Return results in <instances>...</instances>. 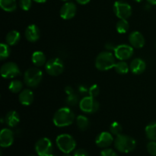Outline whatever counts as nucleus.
Wrapping results in <instances>:
<instances>
[{
    "label": "nucleus",
    "instance_id": "obj_16",
    "mask_svg": "<svg viewBox=\"0 0 156 156\" xmlns=\"http://www.w3.org/2000/svg\"><path fill=\"white\" fill-rule=\"evenodd\" d=\"M129 44L134 48H143L145 45V38L139 31H133L129 36Z\"/></svg>",
    "mask_w": 156,
    "mask_h": 156
},
{
    "label": "nucleus",
    "instance_id": "obj_22",
    "mask_svg": "<svg viewBox=\"0 0 156 156\" xmlns=\"http://www.w3.org/2000/svg\"><path fill=\"white\" fill-rule=\"evenodd\" d=\"M31 60L34 65L37 67H40L44 66L46 63V56L43 52L35 51L32 54Z\"/></svg>",
    "mask_w": 156,
    "mask_h": 156
},
{
    "label": "nucleus",
    "instance_id": "obj_3",
    "mask_svg": "<svg viewBox=\"0 0 156 156\" xmlns=\"http://www.w3.org/2000/svg\"><path fill=\"white\" fill-rule=\"evenodd\" d=\"M116 56L111 52H101L95 59V67L100 71H107L114 68Z\"/></svg>",
    "mask_w": 156,
    "mask_h": 156
},
{
    "label": "nucleus",
    "instance_id": "obj_5",
    "mask_svg": "<svg viewBox=\"0 0 156 156\" xmlns=\"http://www.w3.org/2000/svg\"><path fill=\"white\" fill-rule=\"evenodd\" d=\"M43 79V73L37 67H32L25 72L24 76V82L27 86L30 88H36L40 85Z\"/></svg>",
    "mask_w": 156,
    "mask_h": 156
},
{
    "label": "nucleus",
    "instance_id": "obj_14",
    "mask_svg": "<svg viewBox=\"0 0 156 156\" xmlns=\"http://www.w3.org/2000/svg\"><path fill=\"white\" fill-rule=\"evenodd\" d=\"M14 143V133L12 130L4 128L0 133V146L2 148H8Z\"/></svg>",
    "mask_w": 156,
    "mask_h": 156
},
{
    "label": "nucleus",
    "instance_id": "obj_19",
    "mask_svg": "<svg viewBox=\"0 0 156 156\" xmlns=\"http://www.w3.org/2000/svg\"><path fill=\"white\" fill-rule=\"evenodd\" d=\"M65 92L67 94L66 102L69 106H76L79 103V97L75 93L74 90L71 86H66L65 88Z\"/></svg>",
    "mask_w": 156,
    "mask_h": 156
},
{
    "label": "nucleus",
    "instance_id": "obj_38",
    "mask_svg": "<svg viewBox=\"0 0 156 156\" xmlns=\"http://www.w3.org/2000/svg\"><path fill=\"white\" fill-rule=\"evenodd\" d=\"M116 47H117V46H116ZM116 47H115V46L113 45L112 44H108L106 45V48L108 49V50H115Z\"/></svg>",
    "mask_w": 156,
    "mask_h": 156
},
{
    "label": "nucleus",
    "instance_id": "obj_27",
    "mask_svg": "<svg viewBox=\"0 0 156 156\" xmlns=\"http://www.w3.org/2000/svg\"><path fill=\"white\" fill-rule=\"evenodd\" d=\"M129 23L126 19H120L116 24V29L120 34H125L129 30Z\"/></svg>",
    "mask_w": 156,
    "mask_h": 156
},
{
    "label": "nucleus",
    "instance_id": "obj_29",
    "mask_svg": "<svg viewBox=\"0 0 156 156\" xmlns=\"http://www.w3.org/2000/svg\"><path fill=\"white\" fill-rule=\"evenodd\" d=\"M10 53L11 50L9 44L2 43L0 44V59L4 60L5 59H7L10 56Z\"/></svg>",
    "mask_w": 156,
    "mask_h": 156
},
{
    "label": "nucleus",
    "instance_id": "obj_18",
    "mask_svg": "<svg viewBox=\"0 0 156 156\" xmlns=\"http://www.w3.org/2000/svg\"><path fill=\"white\" fill-rule=\"evenodd\" d=\"M34 93L30 89H24L20 92L18 99L20 103L24 106H29L34 101Z\"/></svg>",
    "mask_w": 156,
    "mask_h": 156
},
{
    "label": "nucleus",
    "instance_id": "obj_36",
    "mask_svg": "<svg viewBox=\"0 0 156 156\" xmlns=\"http://www.w3.org/2000/svg\"><path fill=\"white\" fill-rule=\"evenodd\" d=\"M79 91H80L81 94H86L87 92H88V89H87L86 87L83 86V85H81V86L79 87Z\"/></svg>",
    "mask_w": 156,
    "mask_h": 156
},
{
    "label": "nucleus",
    "instance_id": "obj_12",
    "mask_svg": "<svg viewBox=\"0 0 156 156\" xmlns=\"http://www.w3.org/2000/svg\"><path fill=\"white\" fill-rule=\"evenodd\" d=\"M76 12H77V8H76V5L73 2H67L61 7L60 11H59V15L62 19L69 20L74 18Z\"/></svg>",
    "mask_w": 156,
    "mask_h": 156
},
{
    "label": "nucleus",
    "instance_id": "obj_41",
    "mask_svg": "<svg viewBox=\"0 0 156 156\" xmlns=\"http://www.w3.org/2000/svg\"><path fill=\"white\" fill-rule=\"evenodd\" d=\"M134 1H136V2H142L143 0H134Z\"/></svg>",
    "mask_w": 156,
    "mask_h": 156
},
{
    "label": "nucleus",
    "instance_id": "obj_40",
    "mask_svg": "<svg viewBox=\"0 0 156 156\" xmlns=\"http://www.w3.org/2000/svg\"><path fill=\"white\" fill-rule=\"evenodd\" d=\"M33 1L36 2L37 3H44L47 1V0H33Z\"/></svg>",
    "mask_w": 156,
    "mask_h": 156
},
{
    "label": "nucleus",
    "instance_id": "obj_17",
    "mask_svg": "<svg viewBox=\"0 0 156 156\" xmlns=\"http://www.w3.org/2000/svg\"><path fill=\"white\" fill-rule=\"evenodd\" d=\"M146 69V63L143 59H140V58H136L134 59L132 62H130L129 65V69L132 72L133 74L135 75H140Z\"/></svg>",
    "mask_w": 156,
    "mask_h": 156
},
{
    "label": "nucleus",
    "instance_id": "obj_1",
    "mask_svg": "<svg viewBox=\"0 0 156 156\" xmlns=\"http://www.w3.org/2000/svg\"><path fill=\"white\" fill-rule=\"evenodd\" d=\"M75 114L70 108H62L56 111L53 115V122L57 127H65L73 123Z\"/></svg>",
    "mask_w": 156,
    "mask_h": 156
},
{
    "label": "nucleus",
    "instance_id": "obj_28",
    "mask_svg": "<svg viewBox=\"0 0 156 156\" xmlns=\"http://www.w3.org/2000/svg\"><path fill=\"white\" fill-rule=\"evenodd\" d=\"M23 83L19 80H12L10 82L9 86V89L12 93H18L22 91Z\"/></svg>",
    "mask_w": 156,
    "mask_h": 156
},
{
    "label": "nucleus",
    "instance_id": "obj_23",
    "mask_svg": "<svg viewBox=\"0 0 156 156\" xmlns=\"http://www.w3.org/2000/svg\"><path fill=\"white\" fill-rule=\"evenodd\" d=\"M0 6L2 9L7 12H12L16 10V0H0Z\"/></svg>",
    "mask_w": 156,
    "mask_h": 156
},
{
    "label": "nucleus",
    "instance_id": "obj_35",
    "mask_svg": "<svg viewBox=\"0 0 156 156\" xmlns=\"http://www.w3.org/2000/svg\"><path fill=\"white\" fill-rule=\"evenodd\" d=\"M73 156H89L88 152L84 149H79L75 151Z\"/></svg>",
    "mask_w": 156,
    "mask_h": 156
},
{
    "label": "nucleus",
    "instance_id": "obj_6",
    "mask_svg": "<svg viewBox=\"0 0 156 156\" xmlns=\"http://www.w3.org/2000/svg\"><path fill=\"white\" fill-rule=\"evenodd\" d=\"M34 148L38 156H50L53 155V143L48 138L44 137L38 140L35 144Z\"/></svg>",
    "mask_w": 156,
    "mask_h": 156
},
{
    "label": "nucleus",
    "instance_id": "obj_26",
    "mask_svg": "<svg viewBox=\"0 0 156 156\" xmlns=\"http://www.w3.org/2000/svg\"><path fill=\"white\" fill-rule=\"evenodd\" d=\"M76 124H77V126L79 129L85 131L88 128L90 123L88 119L85 116L79 115L76 118Z\"/></svg>",
    "mask_w": 156,
    "mask_h": 156
},
{
    "label": "nucleus",
    "instance_id": "obj_9",
    "mask_svg": "<svg viewBox=\"0 0 156 156\" xmlns=\"http://www.w3.org/2000/svg\"><path fill=\"white\" fill-rule=\"evenodd\" d=\"M79 108L82 112L92 114L98 111L99 103L96 101L95 98L85 96L79 101Z\"/></svg>",
    "mask_w": 156,
    "mask_h": 156
},
{
    "label": "nucleus",
    "instance_id": "obj_32",
    "mask_svg": "<svg viewBox=\"0 0 156 156\" xmlns=\"http://www.w3.org/2000/svg\"><path fill=\"white\" fill-rule=\"evenodd\" d=\"M99 92H100V88L98 85H93L88 88V94L91 97L96 98L99 94Z\"/></svg>",
    "mask_w": 156,
    "mask_h": 156
},
{
    "label": "nucleus",
    "instance_id": "obj_24",
    "mask_svg": "<svg viewBox=\"0 0 156 156\" xmlns=\"http://www.w3.org/2000/svg\"><path fill=\"white\" fill-rule=\"evenodd\" d=\"M146 135L151 141H156V122L149 123L145 129Z\"/></svg>",
    "mask_w": 156,
    "mask_h": 156
},
{
    "label": "nucleus",
    "instance_id": "obj_42",
    "mask_svg": "<svg viewBox=\"0 0 156 156\" xmlns=\"http://www.w3.org/2000/svg\"><path fill=\"white\" fill-rule=\"evenodd\" d=\"M62 156H71V155H70L69 154H64V155Z\"/></svg>",
    "mask_w": 156,
    "mask_h": 156
},
{
    "label": "nucleus",
    "instance_id": "obj_4",
    "mask_svg": "<svg viewBox=\"0 0 156 156\" xmlns=\"http://www.w3.org/2000/svg\"><path fill=\"white\" fill-rule=\"evenodd\" d=\"M56 146L64 154H69L76 149V142L69 134H61L56 137Z\"/></svg>",
    "mask_w": 156,
    "mask_h": 156
},
{
    "label": "nucleus",
    "instance_id": "obj_34",
    "mask_svg": "<svg viewBox=\"0 0 156 156\" xmlns=\"http://www.w3.org/2000/svg\"><path fill=\"white\" fill-rule=\"evenodd\" d=\"M101 156H119L117 152L111 149H104L101 152Z\"/></svg>",
    "mask_w": 156,
    "mask_h": 156
},
{
    "label": "nucleus",
    "instance_id": "obj_7",
    "mask_svg": "<svg viewBox=\"0 0 156 156\" xmlns=\"http://www.w3.org/2000/svg\"><path fill=\"white\" fill-rule=\"evenodd\" d=\"M114 14L120 19L127 20L132 15V8L130 5L124 1H117L113 7Z\"/></svg>",
    "mask_w": 156,
    "mask_h": 156
},
{
    "label": "nucleus",
    "instance_id": "obj_31",
    "mask_svg": "<svg viewBox=\"0 0 156 156\" xmlns=\"http://www.w3.org/2000/svg\"><path fill=\"white\" fill-rule=\"evenodd\" d=\"M20 8L24 11H28L32 5V0H19Z\"/></svg>",
    "mask_w": 156,
    "mask_h": 156
},
{
    "label": "nucleus",
    "instance_id": "obj_39",
    "mask_svg": "<svg viewBox=\"0 0 156 156\" xmlns=\"http://www.w3.org/2000/svg\"><path fill=\"white\" fill-rule=\"evenodd\" d=\"M147 2L151 5H156V0H147Z\"/></svg>",
    "mask_w": 156,
    "mask_h": 156
},
{
    "label": "nucleus",
    "instance_id": "obj_43",
    "mask_svg": "<svg viewBox=\"0 0 156 156\" xmlns=\"http://www.w3.org/2000/svg\"><path fill=\"white\" fill-rule=\"evenodd\" d=\"M50 156H58V155H54V154H53V155H51Z\"/></svg>",
    "mask_w": 156,
    "mask_h": 156
},
{
    "label": "nucleus",
    "instance_id": "obj_33",
    "mask_svg": "<svg viewBox=\"0 0 156 156\" xmlns=\"http://www.w3.org/2000/svg\"><path fill=\"white\" fill-rule=\"evenodd\" d=\"M147 151L151 155L156 156V142L151 141L147 144Z\"/></svg>",
    "mask_w": 156,
    "mask_h": 156
},
{
    "label": "nucleus",
    "instance_id": "obj_20",
    "mask_svg": "<svg viewBox=\"0 0 156 156\" xmlns=\"http://www.w3.org/2000/svg\"><path fill=\"white\" fill-rule=\"evenodd\" d=\"M5 123L10 127L16 126L20 122L19 114L15 111H10L7 113L5 117Z\"/></svg>",
    "mask_w": 156,
    "mask_h": 156
},
{
    "label": "nucleus",
    "instance_id": "obj_11",
    "mask_svg": "<svg viewBox=\"0 0 156 156\" xmlns=\"http://www.w3.org/2000/svg\"><path fill=\"white\" fill-rule=\"evenodd\" d=\"M114 56L119 60H126L130 59L133 55V47L127 44H120L116 47Z\"/></svg>",
    "mask_w": 156,
    "mask_h": 156
},
{
    "label": "nucleus",
    "instance_id": "obj_37",
    "mask_svg": "<svg viewBox=\"0 0 156 156\" xmlns=\"http://www.w3.org/2000/svg\"><path fill=\"white\" fill-rule=\"evenodd\" d=\"M76 2L80 5H86L89 2L90 0H76Z\"/></svg>",
    "mask_w": 156,
    "mask_h": 156
},
{
    "label": "nucleus",
    "instance_id": "obj_2",
    "mask_svg": "<svg viewBox=\"0 0 156 156\" xmlns=\"http://www.w3.org/2000/svg\"><path fill=\"white\" fill-rule=\"evenodd\" d=\"M114 146L119 152L122 153H129L136 149V142L129 136L120 134L114 140Z\"/></svg>",
    "mask_w": 156,
    "mask_h": 156
},
{
    "label": "nucleus",
    "instance_id": "obj_8",
    "mask_svg": "<svg viewBox=\"0 0 156 156\" xmlns=\"http://www.w3.org/2000/svg\"><path fill=\"white\" fill-rule=\"evenodd\" d=\"M45 70L50 76H59L64 70L63 62L59 58H53L46 62Z\"/></svg>",
    "mask_w": 156,
    "mask_h": 156
},
{
    "label": "nucleus",
    "instance_id": "obj_10",
    "mask_svg": "<svg viewBox=\"0 0 156 156\" xmlns=\"http://www.w3.org/2000/svg\"><path fill=\"white\" fill-rule=\"evenodd\" d=\"M0 72L5 79H13L20 74V69L15 62H7L2 66Z\"/></svg>",
    "mask_w": 156,
    "mask_h": 156
},
{
    "label": "nucleus",
    "instance_id": "obj_13",
    "mask_svg": "<svg viewBox=\"0 0 156 156\" xmlns=\"http://www.w3.org/2000/svg\"><path fill=\"white\" fill-rule=\"evenodd\" d=\"M114 142L113 135L109 132H102L95 139V144L98 147L106 148L109 147L111 144Z\"/></svg>",
    "mask_w": 156,
    "mask_h": 156
},
{
    "label": "nucleus",
    "instance_id": "obj_30",
    "mask_svg": "<svg viewBox=\"0 0 156 156\" xmlns=\"http://www.w3.org/2000/svg\"><path fill=\"white\" fill-rule=\"evenodd\" d=\"M110 133L112 134L113 136H118L121 134L123 128H122L121 124L118 122H113L111 125H110Z\"/></svg>",
    "mask_w": 156,
    "mask_h": 156
},
{
    "label": "nucleus",
    "instance_id": "obj_45",
    "mask_svg": "<svg viewBox=\"0 0 156 156\" xmlns=\"http://www.w3.org/2000/svg\"><path fill=\"white\" fill-rule=\"evenodd\" d=\"M28 156H37V155H28Z\"/></svg>",
    "mask_w": 156,
    "mask_h": 156
},
{
    "label": "nucleus",
    "instance_id": "obj_21",
    "mask_svg": "<svg viewBox=\"0 0 156 156\" xmlns=\"http://www.w3.org/2000/svg\"><path fill=\"white\" fill-rule=\"evenodd\" d=\"M21 39V35L18 31L15 30H12L7 34L5 37L6 44L9 46H15L18 44Z\"/></svg>",
    "mask_w": 156,
    "mask_h": 156
},
{
    "label": "nucleus",
    "instance_id": "obj_15",
    "mask_svg": "<svg viewBox=\"0 0 156 156\" xmlns=\"http://www.w3.org/2000/svg\"><path fill=\"white\" fill-rule=\"evenodd\" d=\"M25 37L29 42L34 43L39 40L41 36L39 27L35 24H30L25 30Z\"/></svg>",
    "mask_w": 156,
    "mask_h": 156
},
{
    "label": "nucleus",
    "instance_id": "obj_44",
    "mask_svg": "<svg viewBox=\"0 0 156 156\" xmlns=\"http://www.w3.org/2000/svg\"><path fill=\"white\" fill-rule=\"evenodd\" d=\"M62 1H65V2H67V1H69V0H62Z\"/></svg>",
    "mask_w": 156,
    "mask_h": 156
},
{
    "label": "nucleus",
    "instance_id": "obj_25",
    "mask_svg": "<svg viewBox=\"0 0 156 156\" xmlns=\"http://www.w3.org/2000/svg\"><path fill=\"white\" fill-rule=\"evenodd\" d=\"M114 69H115L116 72L120 75L126 74V73H128L129 70H130L128 64L123 60H120L119 62H116Z\"/></svg>",
    "mask_w": 156,
    "mask_h": 156
}]
</instances>
